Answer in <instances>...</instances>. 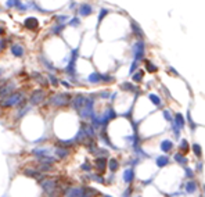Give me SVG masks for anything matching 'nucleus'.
<instances>
[{
  "label": "nucleus",
  "instance_id": "nucleus-11",
  "mask_svg": "<svg viewBox=\"0 0 205 197\" xmlns=\"http://www.w3.org/2000/svg\"><path fill=\"white\" fill-rule=\"evenodd\" d=\"M184 189H186V193L189 194H193L197 192V189H198V185H197V182L193 181V179H189V182L184 185Z\"/></svg>",
  "mask_w": 205,
  "mask_h": 197
},
{
  "label": "nucleus",
  "instance_id": "nucleus-15",
  "mask_svg": "<svg viewBox=\"0 0 205 197\" xmlns=\"http://www.w3.org/2000/svg\"><path fill=\"white\" fill-rule=\"evenodd\" d=\"M160 147H161V150L164 151V153H170V151L173 150V143L170 140H162L161 142V145H160Z\"/></svg>",
  "mask_w": 205,
  "mask_h": 197
},
{
  "label": "nucleus",
  "instance_id": "nucleus-17",
  "mask_svg": "<svg viewBox=\"0 0 205 197\" xmlns=\"http://www.w3.org/2000/svg\"><path fill=\"white\" fill-rule=\"evenodd\" d=\"M11 53H13L15 57H22L24 56V47L18 43H14L13 46H11Z\"/></svg>",
  "mask_w": 205,
  "mask_h": 197
},
{
  "label": "nucleus",
  "instance_id": "nucleus-30",
  "mask_svg": "<svg viewBox=\"0 0 205 197\" xmlns=\"http://www.w3.org/2000/svg\"><path fill=\"white\" fill-rule=\"evenodd\" d=\"M132 194H133V186H129L126 190L122 193V197H130Z\"/></svg>",
  "mask_w": 205,
  "mask_h": 197
},
{
  "label": "nucleus",
  "instance_id": "nucleus-6",
  "mask_svg": "<svg viewBox=\"0 0 205 197\" xmlns=\"http://www.w3.org/2000/svg\"><path fill=\"white\" fill-rule=\"evenodd\" d=\"M133 54H134V61L144 58V43L143 42H136L133 46Z\"/></svg>",
  "mask_w": 205,
  "mask_h": 197
},
{
  "label": "nucleus",
  "instance_id": "nucleus-9",
  "mask_svg": "<svg viewBox=\"0 0 205 197\" xmlns=\"http://www.w3.org/2000/svg\"><path fill=\"white\" fill-rule=\"evenodd\" d=\"M134 176H136V172H134L133 168H127V169H125L122 179H124L125 183L132 185V183H133V181H134Z\"/></svg>",
  "mask_w": 205,
  "mask_h": 197
},
{
  "label": "nucleus",
  "instance_id": "nucleus-28",
  "mask_svg": "<svg viewBox=\"0 0 205 197\" xmlns=\"http://www.w3.org/2000/svg\"><path fill=\"white\" fill-rule=\"evenodd\" d=\"M148 97H150V100L154 103V104L157 105V107H158V105H161V98L158 97V96H155V95H150Z\"/></svg>",
  "mask_w": 205,
  "mask_h": 197
},
{
  "label": "nucleus",
  "instance_id": "nucleus-40",
  "mask_svg": "<svg viewBox=\"0 0 205 197\" xmlns=\"http://www.w3.org/2000/svg\"><path fill=\"white\" fill-rule=\"evenodd\" d=\"M197 171H198V172L202 171V164H201V162H198V164H197Z\"/></svg>",
  "mask_w": 205,
  "mask_h": 197
},
{
  "label": "nucleus",
  "instance_id": "nucleus-20",
  "mask_svg": "<svg viewBox=\"0 0 205 197\" xmlns=\"http://www.w3.org/2000/svg\"><path fill=\"white\" fill-rule=\"evenodd\" d=\"M25 26L28 29H35V28H38V20L36 18H28L25 21Z\"/></svg>",
  "mask_w": 205,
  "mask_h": 197
},
{
  "label": "nucleus",
  "instance_id": "nucleus-35",
  "mask_svg": "<svg viewBox=\"0 0 205 197\" xmlns=\"http://www.w3.org/2000/svg\"><path fill=\"white\" fill-rule=\"evenodd\" d=\"M101 81H105V82H110V81H114V78L110 75H101Z\"/></svg>",
  "mask_w": 205,
  "mask_h": 197
},
{
  "label": "nucleus",
  "instance_id": "nucleus-3",
  "mask_svg": "<svg viewBox=\"0 0 205 197\" xmlns=\"http://www.w3.org/2000/svg\"><path fill=\"white\" fill-rule=\"evenodd\" d=\"M71 96L67 95V93H57V95H53L49 98V103L54 107H67V105L71 103Z\"/></svg>",
  "mask_w": 205,
  "mask_h": 197
},
{
  "label": "nucleus",
  "instance_id": "nucleus-23",
  "mask_svg": "<svg viewBox=\"0 0 205 197\" xmlns=\"http://www.w3.org/2000/svg\"><path fill=\"white\" fill-rule=\"evenodd\" d=\"M90 179H91V181H94V182H97V183H105L104 176H101L100 174H93V175H90Z\"/></svg>",
  "mask_w": 205,
  "mask_h": 197
},
{
  "label": "nucleus",
  "instance_id": "nucleus-37",
  "mask_svg": "<svg viewBox=\"0 0 205 197\" xmlns=\"http://www.w3.org/2000/svg\"><path fill=\"white\" fill-rule=\"evenodd\" d=\"M15 3H18V0H8V3H7V6L10 7V6H14Z\"/></svg>",
  "mask_w": 205,
  "mask_h": 197
},
{
  "label": "nucleus",
  "instance_id": "nucleus-39",
  "mask_svg": "<svg viewBox=\"0 0 205 197\" xmlns=\"http://www.w3.org/2000/svg\"><path fill=\"white\" fill-rule=\"evenodd\" d=\"M61 83H62V85H64V86H65V88H68V89H69V88H71V83H69V82H67V81H62V82H61Z\"/></svg>",
  "mask_w": 205,
  "mask_h": 197
},
{
  "label": "nucleus",
  "instance_id": "nucleus-10",
  "mask_svg": "<svg viewBox=\"0 0 205 197\" xmlns=\"http://www.w3.org/2000/svg\"><path fill=\"white\" fill-rule=\"evenodd\" d=\"M54 153H55V157L60 158V160H65L69 155V150L67 147H62V146H57Z\"/></svg>",
  "mask_w": 205,
  "mask_h": 197
},
{
  "label": "nucleus",
  "instance_id": "nucleus-42",
  "mask_svg": "<svg viewBox=\"0 0 205 197\" xmlns=\"http://www.w3.org/2000/svg\"><path fill=\"white\" fill-rule=\"evenodd\" d=\"M0 33H3V29H2V28H0Z\"/></svg>",
  "mask_w": 205,
  "mask_h": 197
},
{
  "label": "nucleus",
  "instance_id": "nucleus-18",
  "mask_svg": "<svg viewBox=\"0 0 205 197\" xmlns=\"http://www.w3.org/2000/svg\"><path fill=\"white\" fill-rule=\"evenodd\" d=\"M32 76H33V79H35V81H38V82H39L40 85L43 86V88H49V82L46 81V78H45V76H43V75H40V74L35 72Z\"/></svg>",
  "mask_w": 205,
  "mask_h": 197
},
{
  "label": "nucleus",
  "instance_id": "nucleus-2",
  "mask_svg": "<svg viewBox=\"0 0 205 197\" xmlns=\"http://www.w3.org/2000/svg\"><path fill=\"white\" fill-rule=\"evenodd\" d=\"M24 100V93L22 92H13L6 97L0 98V107L2 109H11L15 105L21 104V102Z\"/></svg>",
  "mask_w": 205,
  "mask_h": 197
},
{
  "label": "nucleus",
  "instance_id": "nucleus-29",
  "mask_svg": "<svg viewBox=\"0 0 205 197\" xmlns=\"http://www.w3.org/2000/svg\"><path fill=\"white\" fill-rule=\"evenodd\" d=\"M143 71H139V72H136L133 75V81L134 82H141V79H143Z\"/></svg>",
  "mask_w": 205,
  "mask_h": 197
},
{
  "label": "nucleus",
  "instance_id": "nucleus-24",
  "mask_svg": "<svg viewBox=\"0 0 205 197\" xmlns=\"http://www.w3.org/2000/svg\"><path fill=\"white\" fill-rule=\"evenodd\" d=\"M193 151H194L195 157H201L202 155V149L198 143H194V145H193Z\"/></svg>",
  "mask_w": 205,
  "mask_h": 197
},
{
  "label": "nucleus",
  "instance_id": "nucleus-41",
  "mask_svg": "<svg viewBox=\"0 0 205 197\" xmlns=\"http://www.w3.org/2000/svg\"><path fill=\"white\" fill-rule=\"evenodd\" d=\"M103 197H112V196H108V194H103Z\"/></svg>",
  "mask_w": 205,
  "mask_h": 197
},
{
  "label": "nucleus",
  "instance_id": "nucleus-16",
  "mask_svg": "<svg viewBox=\"0 0 205 197\" xmlns=\"http://www.w3.org/2000/svg\"><path fill=\"white\" fill-rule=\"evenodd\" d=\"M38 161H39V164H49V165H53L55 164V157H51V155H42V157H38Z\"/></svg>",
  "mask_w": 205,
  "mask_h": 197
},
{
  "label": "nucleus",
  "instance_id": "nucleus-25",
  "mask_svg": "<svg viewBox=\"0 0 205 197\" xmlns=\"http://www.w3.org/2000/svg\"><path fill=\"white\" fill-rule=\"evenodd\" d=\"M79 13L82 14V15H88V14L91 13V7L89 6V4H83V6H81V11Z\"/></svg>",
  "mask_w": 205,
  "mask_h": 197
},
{
  "label": "nucleus",
  "instance_id": "nucleus-7",
  "mask_svg": "<svg viewBox=\"0 0 205 197\" xmlns=\"http://www.w3.org/2000/svg\"><path fill=\"white\" fill-rule=\"evenodd\" d=\"M14 89H15V83L13 82H7L4 85H0V98H3L6 96H8L10 93H13Z\"/></svg>",
  "mask_w": 205,
  "mask_h": 197
},
{
  "label": "nucleus",
  "instance_id": "nucleus-32",
  "mask_svg": "<svg viewBox=\"0 0 205 197\" xmlns=\"http://www.w3.org/2000/svg\"><path fill=\"white\" fill-rule=\"evenodd\" d=\"M121 88L122 89H125V90H134V86L132 85V83H122V85H121Z\"/></svg>",
  "mask_w": 205,
  "mask_h": 197
},
{
  "label": "nucleus",
  "instance_id": "nucleus-27",
  "mask_svg": "<svg viewBox=\"0 0 205 197\" xmlns=\"http://www.w3.org/2000/svg\"><path fill=\"white\" fill-rule=\"evenodd\" d=\"M184 174H186V178H187V179H193V178H194V171L189 167H184Z\"/></svg>",
  "mask_w": 205,
  "mask_h": 197
},
{
  "label": "nucleus",
  "instance_id": "nucleus-31",
  "mask_svg": "<svg viewBox=\"0 0 205 197\" xmlns=\"http://www.w3.org/2000/svg\"><path fill=\"white\" fill-rule=\"evenodd\" d=\"M146 64H147L146 68L148 69L150 72H155V71H157V67H154V64H153L151 61H146Z\"/></svg>",
  "mask_w": 205,
  "mask_h": 197
},
{
  "label": "nucleus",
  "instance_id": "nucleus-8",
  "mask_svg": "<svg viewBox=\"0 0 205 197\" xmlns=\"http://www.w3.org/2000/svg\"><path fill=\"white\" fill-rule=\"evenodd\" d=\"M107 158L105 157H97L94 160V165H93V168H96L97 169L98 174H103V172L105 171V168H107Z\"/></svg>",
  "mask_w": 205,
  "mask_h": 197
},
{
  "label": "nucleus",
  "instance_id": "nucleus-38",
  "mask_svg": "<svg viewBox=\"0 0 205 197\" xmlns=\"http://www.w3.org/2000/svg\"><path fill=\"white\" fill-rule=\"evenodd\" d=\"M105 14H107V10H105V8H104V10H103V13H101V15L98 17V21H101V20H103V18H104V15H105Z\"/></svg>",
  "mask_w": 205,
  "mask_h": 197
},
{
  "label": "nucleus",
  "instance_id": "nucleus-36",
  "mask_svg": "<svg viewBox=\"0 0 205 197\" xmlns=\"http://www.w3.org/2000/svg\"><path fill=\"white\" fill-rule=\"evenodd\" d=\"M136 68H137V61H134L133 64H132V67H130V71H129V72H130V74H133V71H134Z\"/></svg>",
  "mask_w": 205,
  "mask_h": 197
},
{
  "label": "nucleus",
  "instance_id": "nucleus-12",
  "mask_svg": "<svg viewBox=\"0 0 205 197\" xmlns=\"http://www.w3.org/2000/svg\"><path fill=\"white\" fill-rule=\"evenodd\" d=\"M107 167L110 168V171L114 174V172H117L118 169H119V161L117 160V158H114V157H111L110 160L107 161Z\"/></svg>",
  "mask_w": 205,
  "mask_h": 197
},
{
  "label": "nucleus",
  "instance_id": "nucleus-21",
  "mask_svg": "<svg viewBox=\"0 0 205 197\" xmlns=\"http://www.w3.org/2000/svg\"><path fill=\"white\" fill-rule=\"evenodd\" d=\"M179 149H180V153L182 154H187L189 153V150H190V146H189V143H187V140H182L180 142V146H179Z\"/></svg>",
  "mask_w": 205,
  "mask_h": 197
},
{
  "label": "nucleus",
  "instance_id": "nucleus-34",
  "mask_svg": "<svg viewBox=\"0 0 205 197\" xmlns=\"http://www.w3.org/2000/svg\"><path fill=\"white\" fill-rule=\"evenodd\" d=\"M47 78L50 79V82H51V85L54 86V88H57V85H58V81H57V78H55L54 75H49Z\"/></svg>",
  "mask_w": 205,
  "mask_h": 197
},
{
  "label": "nucleus",
  "instance_id": "nucleus-33",
  "mask_svg": "<svg viewBox=\"0 0 205 197\" xmlns=\"http://www.w3.org/2000/svg\"><path fill=\"white\" fill-rule=\"evenodd\" d=\"M164 117H165V118H166V121H168V122H170V124H172V122H173L172 115H170V112L168 111V110H165V111H164Z\"/></svg>",
  "mask_w": 205,
  "mask_h": 197
},
{
  "label": "nucleus",
  "instance_id": "nucleus-4",
  "mask_svg": "<svg viewBox=\"0 0 205 197\" xmlns=\"http://www.w3.org/2000/svg\"><path fill=\"white\" fill-rule=\"evenodd\" d=\"M45 98H46L45 89H36V90H33V92L31 93L29 103L32 105H38V104H40V103L45 102Z\"/></svg>",
  "mask_w": 205,
  "mask_h": 197
},
{
  "label": "nucleus",
  "instance_id": "nucleus-1",
  "mask_svg": "<svg viewBox=\"0 0 205 197\" xmlns=\"http://www.w3.org/2000/svg\"><path fill=\"white\" fill-rule=\"evenodd\" d=\"M103 196L91 186H71L65 190V197H98Z\"/></svg>",
  "mask_w": 205,
  "mask_h": 197
},
{
  "label": "nucleus",
  "instance_id": "nucleus-5",
  "mask_svg": "<svg viewBox=\"0 0 205 197\" xmlns=\"http://www.w3.org/2000/svg\"><path fill=\"white\" fill-rule=\"evenodd\" d=\"M85 102H86V96L83 95H78L75 96L74 98H71V104H72V109L76 110V111H81L82 107L85 105Z\"/></svg>",
  "mask_w": 205,
  "mask_h": 197
},
{
  "label": "nucleus",
  "instance_id": "nucleus-13",
  "mask_svg": "<svg viewBox=\"0 0 205 197\" xmlns=\"http://www.w3.org/2000/svg\"><path fill=\"white\" fill-rule=\"evenodd\" d=\"M173 158H175L176 162L179 165H182V167H186V165L189 164V158L186 157L184 154H182V153H176V154L173 155Z\"/></svg>",
  "mask_w": 205,
  "mask_h": 197
},
{
  "label": "nucleus",
  "instance_id": "nucleus-19",
  "mask_svg": "<svg viewBox=\"0 0 205 197\" xmlns=\"http://www.w3.org/2000/svg\"><path fill=\"white\" fill-rule=\"evenodd\" d=\"M173 124H175L179 129L184 128V118H183V115L177 112V114L175 115V121H173Z\"/></svg>",
  "mask_w": 205,
  "mask_h": 197
},
{
  "label": "nucleus",
  "instance_id": "nucleus-26",
  "mask_svg": "<svg viewBox=\"0 0 205 197\" xmlns=\"http://www.w3.org/2000/svg\"><path fill=\"white\" fill-rule=\"evenodd\" d=\"M81 169L85 172H90L91 169H93V165H91L90 162H83V164L81 165Z\"/></svg>",
  "mask_w": 205,
  "mask_h": 197
},
{
  "label": "nucleus",
  "instance_id": "nucleus-14",
  "mask_svg": "<svg viewBox=\"0 0 205 197\" xmlns=\"http://www.w3.org/2000/svg\"><path fill=\"white\" fill-rule=\"evenodd\" d=\"M155 164L158 168H164L166 165H169V158H168V155H158L155 158Z\"/></svg>",
  "mask_w": 205,
  "mask_h": 197
},
{
  "label": "nucleus",
  "instance_id": "nucleus-22",
  "mask_svg": "<svg viewBox=\"0 0 205 197\" xmlns=\"http://www.w3.org/2000/svg\"><path fill=\"white\" fill-rule=\"evenodd\" d=\"M88 81H89L90 83H98V82L101 81V75H100V74H96V72L91 74V75L88 78Z\"/></svg>",
  "mask_w": 205,
  "mask_h": 197
}]
</instances>
